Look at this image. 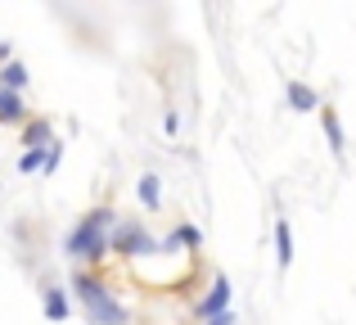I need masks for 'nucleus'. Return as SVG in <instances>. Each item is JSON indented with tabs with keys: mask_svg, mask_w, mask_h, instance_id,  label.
<instances>
[{
	"mask_svg": "<svg viewBox=\"0 0 356 325\" xmlns=\"http://www.w3.org/2000/svg\"><path fill=\"white\" fill-rule=\"evenodd\" d=\"M118 221H122V217L108 208V203H99V208L81 212L77 226L63 235V257H68L72 267H86V271L104 267V262H108V235H113Z\"/></svg>",
	"mask_w": 356,
	"mask_h": 325,
	"instance_id": "1",
	"label": "nucleus"
},
{
	"mask_svg": "<svg viewBox=\"0 0 356 325\" xmlns=\"http://www.w3.org/2000/svg\"><path fill=\"white\" fill-rule=\"evenodd\" d=\"M72 294H77V303L86 308V321H90V325H131L127 303H122L118 294L108 290L99 271L77 267V271H72Z\"/></svg>",
	"mask_w": 356,
	"mask_h": 325,
	"instance_id": "2",
	"label": "nucleus"
},
{
	"mask_svg": "<svg viewBox=\"0 0 356 325\" xmlns=\"http://www.w3.org/2000/svg\"><path fill=\"white\" fill-rule=\"evenodd\" d=\"M149 257V253H163L158 248V239L145 230V221H136V217H122L118 226H113V235H108V257Z\"/></svg>",
	"mask_w": 356,
	"mask_h": 325,
	"instance_id": "3",
	"label": "nucleus"
},
{
	"mask_svg": "<svg viewBox=\"0 0 356 325\" xmlns=\"http://www.w3.org/2000/svg\"><path fill=\"white\" fill-rule=\"evenodd\" d=\"M230 299H235V290H230V276H217V280L208 285V294L194 303V317H199V321L221 317V312H230Z\"/></svg>",
	"mask_w": 356,
	"mask_h": 325,
	"instance_id": "4",
	"label": "nucleus"
},
{
	"mask_svg": "<svg viewBox=\"0 0 356 325\" xmlns=\"http://www.w3.org/2000/svg\"><path fill=\"white\" fill-rule=\"evenodd\" d=\"M321 127H325V141H330V154L334 159H348V136H343V122H339V109L334 104H321Z\"/></svg>",
	"mask_w": 356,
	"mask_h": 325,
	"instance_id": "5",
	"label": "nucleus"
},
{
	"mask_svg": "<svg viewBox=\"0 0 356 325\" xmlns=\"http://www.w3.org/2000/svg\"><path fill=\"white\" fill-rule=\"evenodd\" d=\"M18 141H23L27 150H50V145H54V127H50V118H27V122L18 127Z\"/></svg>",
	"mask_w": 356,
	"mask_h": 325,
	"instance_id": "6",
	"label": "nucleus"
},
{
	"mask_svg": "<svg viewBox=\"0 0 356 325\" xmlns=\"http://www.w3.org/2000/svg\"><path fill=\"white\" fill-rule=\"evenodd\" d=\"M284 100H289V109H293V113H321V95H316L307 81H289V86H284Z\"/></svg>",
	"mask_w": 356,
	"mask_h": 325,
	"instance_id": "7",
	"label": "nucleus"
},
{
	"mask_svg": "<svg viewBox=\"0 0 356 325\" xmlns=\"http://www.w3.org/2000/svg\"><path fill=\"white\" fill-rule=\"evenodd\" d=\"M27 118H32L27 100L14 95V90H0V127H23Z\"/></svg>",
	"mask_w": 356,
	"mask_h": 325,
	"instance_id": "8",
	"label": "nucleus"
},
{
	"mask_svg": "<svg viewBox=\"0 0 356 325\" xmlns=\"http://www.w3.org/2000/svg\"><path fill=\"white\" fill-rule=\"evenodd\" d=\"M41 312H45V317H50L54 325H59V321H68V317H72L68 294H63L59 285H41Z\"/></svg>",
	"mask_w": 356,
	"mask_h": 325,
	"instance_id": "9",
	"label": "nucleus"
},
{
	"mask_svg": "<svg viewBox=\"0 0 356 325\" xmlns=\"http://www.w3.org/2000/svg\"><path fill=\"white\" fill-rule=\"evenodd\" d=\"M163 253H176V248H203V230L190 226V221H181V226H172V235L163 239Z\"/></svg>",
	"mask_w": 356,
	"mask_h": 325,
	"instance_id": "10",
	"label": "nucleus"
},
{
	"mask_svg": "<svg viewBox=\"0 0 356 325\" xmlns=\"http://www.w3.org/2000/svg\"><path fill=\"white\" fill-rule=\"evenodd\" d=\"M275 267H280V271L293 267V230H289L284 217H275Z\"/></svg>",
	"mask_w": 356,
	"mask_h": 325,
	"instance_id": "11",
	"label": "nucleus"
},
{
	"mask_svg": "<svg viewBox=\"0 0 356 325\" xmlns=\"http://www.w3.org/2000/svg\"><path fill=\"white\" fill-rule=\"evenodd\" d=\"M27 81H32L27 63H18V59L0 63V90H14V95H23V86H27Z\"/></svg>",
	"mask_w": 356,
	"mask_h": 325,
	"instance_id": "12",
	"label": "nucleus"
},
{
	"mask_svg": "<svg viewBox=\"0 0 356 325\" xmlns=\"http://www.w3.org/2000/svg\"><path fill=\"white\" fill-rule=\"evenodd\" d=\"M136 194H140V203H145L149 212H158V208H163V181H158L154 172H145V176H140Z\"/></svg>",
	"mask_w": 356,
	"mask_h": 325,
	"instance_id": "13",
	"label": "nucleus"
},
{
	"mask_svg": "<svg viewBox=\"0 0 356 325\" xmlns=\"http://www.w3.org/2000/svg\"><path fill=\"white\" fill-rule=\"evenodd\" d=\"M41 167H45V150H23L18 154V172L23 176H36Z\"/></svg>",
	"mask_w": 356,
	"mask_h": 325,
	"instance_id": "14",
	"label": "nucleus"
},
{
	"mask_svg": "<svg viewBox=\"0 0 356 325\" xmlns=\"http://www.w3.org/2000/svg\"><path fill=\"white\" fill-rule=\"evenodd\" d=\"M63 163V141H54L50 150H45V167H41V176H54V167Z\"/></svg>",
	"mask_w": 356,
	"mask_h": 325,
	"instance_id": "15",
	"label": "nucleus"
},
{
	"mask_svg": "<svg viewBox=\"0 0 356 325\" xmlns=\"http://www.w3.org/2000/svg\"><path fill=\"white\" fill-rule=\"evenodd\" d=\"M163 132H167V136H176V132H181V113H176V109H167V118H163Z\"/></svg>",
	"mask_w": 356,
	"mask_h": 325,
	"instance_id": "16",
	"label": "nucleus"
},
{
	"mask_svg": "<svg viewBox=\"0 0 356 325\" xmlns=\"http://www.w3.org/2000/svg\"><path fill=\"white\" fill-rule=\"evenodd\" d=\"M203 325H235V312H221V317H212V321H203Z\"/></svg>",
	"mask_w": 356,
	"mask_h": 325,
	"instance_id": "17",
	"label": "nucleus"
},
{
	"mask_svg": "<svg viewBox=\"0 0 356 325\" xmlns=\"http://www.w3.org/2000/svg\"><path fill=\"white\" fill-rule=\"evenodd\" d=\"M9 59H14V45L5 41V45H0V63H9Z\"/></svg>",
	"mask_w": 356,
	"mask_h": 325,
	"instance_id": "18",
	"label": "nucleus"
}]
</instances>
